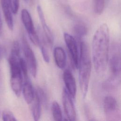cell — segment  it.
Returning <instances> with one entry per match:
<instances>
[{"mask_svg":"<svg viewBox=\"0 0 121 121\" xmlns=\"http://www.w3.org/2000/svg\"><path fill=\"white\" fill-rule=\"evenodd\" d=\"M20 53L11 51L9 58L10 70V86L12 91L17 96H19L23 86V77L20 67Z\"/></svg>","mask_w":121,"mask_h":121,"instance_id":"cell-3","label":"cell"},{"mask_svg":"<svg viewBox=\"0 0 121 121\" xmlns=\"http://www.w3.org/2000/svg\"><path fill=\"white\" fill-rule=\"evenodd\" d=\"M2 21H1L0 15V35H1L2 32Z\"/></svg>","mask_w":121,"mask_h":121,"instance_id":"cell-24","label":"cell"},{"mask_svg":"<svg viewBox=\"0 0 121 121\" xmlns=\"http://www.w3.org/2000/svg\"><path fill=\"white\" fill-rule=\"evenodd\" d=\"M2 117L3 121H16L17 119L13 113L9 110H4L2 113Z\"/></svg>","mask_w":121,"mask_h":121,"instance_id":"cell-22","label":"cell"},{"mask_svg":"<svg viewBox=\"0 0 121 121\" xmlns=\"http://www.w3.org/2000/svg\"><path fill=\"white\" fill-rule=\"evenodd\" d=\"M63 79L66 89L72 97L74 98L76 94L77 86L75 78L69 69H66L63 73Z\"/></svg>","mask_w":121,"mask_h":121,"instance_id":"cell-10","label":"cell"},{"mask_svg":"<svg viewBox=\"0 0 121 121\" xmlns=\"http://www.w3.org/2000/svg\"><path fill=\"white\" fill-rule=\"evenodd\" d=\"M74 31L78 42L82 40V38L86 35L87 28L85 25L82 23H77L74 26Z\"/></svg>","mask_w":121,"mask_h":121,"instance_id":"cell-15","label":"cell"},{"mask_svg":"<svg viewBox=\"0 0 121 121\" xmlns=\"http://www.w3.org/2000/svg\"><path fill=\"white\" fill-rule=\"evenodd\" d=\"M105 0H94V10L97 15H101L104 9Z\"/></svg>","mask_w":121,"mask_h":121,"instance_id":"cell-18","label":"cell"},{"mask_svg":"<svg viewBox=\"0 0 121 121\" xmlns=\"http://www.w3.org/2000/svg\"><path fill=\"white\" fill-rule=\"evenodd\" d=\"M109 30L107 25L101 24L95 31L92 43V55L96 72L104 73L109 61Z\"/></svg>","mask_w":121,"mask_h":121,"instance_id":"cell-1","label":"cell"},{"mask_svg":"<svg viewBox=\"0 0 121 121\" xmlns=\"http://www.w3.org/2000/svg\"><path fill=\"white\" fill-rule=\"evenodd\" d=\"M35 95H36L39 100L41 104H46L47 103V96L44 91L40 87H37Z\"/></svg>","mask_w":121,"mask_h":121,"instance_id":"cell-19","label":"cell"},{"mask_svg":"<svg viewBox=\"0 0 121 121\" xmlns=\"http://www.w3.org/2000/svg\"><path fill=\"white\" fill-rule=\"evenodd\" d=\"M62 99L64 110L68 120L71 121H75L76 112L72 97L65 88H64L62 91Z\"/></svg>","mask_w":121,"mask_h":121,"instance_id":"cell-9","label":"cell"},{"mask_svg":"<svg viewBox=\"0 0 121 121\" xmlns=\"http://www.w3.org/2000/svg\"><path fill=\"white\" fill-rule=\"evenodd\" d=\"M0 57H1V54H0Z\"/></svg>","mask_w":121,"mask_h":121,"instance_id":"cell-27","label":"cell"},{"mask_svg":"<svg viewBox=\"0 0 121 121\" xmlns=\"http://www.w3.org/2000/svg\"><path fill=\"white\" fill-rule=\"evenodd\" d=\"M37 13L38 14L40 22L42 26L43 33H44L45 37L46 38V40L47 41V42L49 45H50L51 46H52L53 43V41L52 35L49 27H48V25L46 23L43 10L40 5L37 6Z\"/></svg>","mask_w":121,"mask_h":121,"instance_id":"cell-11","label":"cell"},{"mask_svg":"<svg viewBox=\"0 0 121 121\" xmlns=\"http://www.w3.org/2000/svg\"><path fill=\"white\" fill-rule=\"evenodd\" d=\"M54 58L55 63L60 69L65 68L66 64V55L63 49L60 47H56L54 49Z\"/></svg>","mask_w":121,"mask_h":121,"instance_id":"cell-14","label":"cell"},{"mask_svg":"<svg viewBox=\"0 0 121 121\" xmlns=\"http://www.w3.org/2000/svg\"><path fill=\"white\" fill-rule=\"evenodd\" d=\"M51 110L55 121H61L62 115L60 107L57 101H53L51 105Z\"/></svg>","mask_w":121,"mask_h":121,"instance_id":"cell-17","label":"cell"},{"mask_svg":"<svg viewBox=\"0 0 121 121\" xmlns=\"http://www.w3.org/2000/svg\"><path fill=\"white\" fill-rule=\"evenodd\" d=\"M1 8L7 25L10 30H13L14 23L12 11L7 0H0Z\"/></svg>","mask_w":121,"mask_h":121,"instance_id":"cell-12","label":"cell"},{"mask_svg":"<svg viewBox=\"0 0 121 121\" xmlns=\"http://www.w3.org/2000/svg\"></svg>","mask_w":121,"mask_h":121,"instance_id":"cell-28","label":"cell"},{"mask_svg":"<svg viewBox=\"0 0 121 121\" xmlns=\"http://www.w3.org/2000/svg\"><path fill=\"white\" fill-rule=\"evenodd\" d=\"M28 0H24V1H25V2H27Z\"/></svg>","mask_w":121,"mask_h":121,"instance_id":"cell-26","label":"cell"},{"mask_svg":"<svg viewBox=\"0 0 121 121\" xmlns=\"http://www.w3.org/2000/svg\"><path fill=\"white\" fill-rule=\"evenodd\" d=\"M35 101L32 106L31 111L33 119L35 121H38L41 114V103L38 98L35 95Z\"/></svg>","mask_w":121,"mask_h":121,"instance_id":"cell-16","label":"cell"},{"mask_svg":"<svg viewBox=\"0 0 121 121\" xmlns=\"http://www.w3.org/2000/svg\"><path fill=\"white\" fill-rule=\"evenodd\" d=\"M19 64L21 72L24 76L25 80L29 79L28 76V67L25 60L23 58L20 57L19 60Z\"/></svg>","mask_w":121,"mask_h":121,"instance_id":"cell-20","label":"cell"},{"mask_svg":"<svg viewBox=\"0 0 121 121\" xmlns=\"http://www.w3.org/2000/svg\"><path fill=\"white\" fill-rule=\"evenodd\" d=\"M121 54L120 48L114 51L110 59L109 67L111 76L104 83V87L107 89H112L116 87L120 83L121 80Z\"/></svg>","mask_w":121,"mask_h":121,"instance_id":"cell-4","label":"cell"},{"mask_svg":"<svg viewBox=\"0 0 121 121\" xmlns=\"http://www.w3.org/2000/svg\"><path fill=\"white\" fill-rule=\"evenodd\" d=\"M12 13H17L19 7V0H7Z\"/></svg>","mask_w":121,"mask_h":121,"instance_id":"cell-21","label":"cell"},{"mask_svg":"<svg viewBox=\"0 0 121 121\" xmlns=\"http://www.w3.org/2000/svg\"><path fill=\"white\" fill-rule=\"evenodd\" d=\"M21 17L31 41L35 46H39L40 38L35 29L31 16L27 9H24L21 10Z\"/></svg>","mask_w":121,"mask_h":121,"instance_id":"cell-6","label":"cell"},{"mask_svg":"<svg viewBox=\"0 0 121 121\" xmlns=\"http://www.w3.org/2000/svg\"><path fill=\"white\" fill-rule=\"evenodd\" d=\"M39 46L40 47L41 51L43 57V59L46 62H49V55L48 53V52L46 49V48L45 47L44 45L43 44L42 41H41L40 38V43Z\"/></svg>","mask_w":121,"mask_h":121,"instance_id":"cell-23","label":"cell"},{"mask_svg":"<svg viewBox=\"0 0 121 121\" xmlns=\"http://www.w3.org/2000/svg\"><path fill=\"white\" fill-rule=\"evenodd\" d=\"M30 1V3L32 4L33 3V1H34V0H29Z\"/></svg>","mask_w":121,"mask_h":121,"instance_id":"cell-25","label":"cell"},{"mask_svg":"<svg viewBox=\"0 0 121 121\" xmlns=\"http://www.w3.org/2000/svg\"><path fill=\"white\" fill-rule=\"evenodd\" d=\"M63 36L73 65L76 68H78L79 56L77 41L73 36L68 33H64Z\"/></svg>","mask_w":121,"mask_h":121,"instance_id":"cell-8","label":"cell"},{"mask_svg":"<svg viewBox=\"0 0 121 121\" xmlns=\"http://www.w3.org/2000/svg\"><path fill=\"white\" fill-rule=\"evenodd\" d=\"M79 82L82 96L84 98L86 95L88 89L91 71V61L88 44L82 40L79 42Z\"/></svg>","mask_w":121,"mask_h":121,"instance_id":"cell-2","label":"cell"},{"mask_svg":"<svg viewBox=\"0 0 121 121\" xmlns=\"http://www.w3.org/2000/svg\"><path fill=\"white\" fill-rule=\"evenodd\" d=\"M22 92L24 99L27 104H31L34 100L35 93L29 79L25 80L22 86Z\"/></svg>","mask_w":121,"mask_h":121,"instance_id":"cell-13","label":"cell"},{"mask_svg":"<svg viewBox=\"0 0 121 121\" xmlns=\"http://www.w3.org/2000/svg\"><path fill=\"white\" fill-rule=\"evenodd\" d=\"M22 48L28 69L34 78L37 73V62L34 53L24 36L22 39Z\"/></svg>","mask_w":121,"mask_h":121,"instance_id":"cell-5","label":"cell"},{"mask_svg":"<svg viewBox=\"0 0 121 121\" xmlns=\"http://www.w3.org/2000/svg\"><path fill=\"white\" fill-rule=\"evenodd\" d=\"M104 110L107 120L116 121L120 117V114L117 102L115 98L112 96H107L103 103Z\"/></svg>","mask_w":121,"mask_h":121,"instance_id":"cell-7","label":"cell"}]
</instances>
